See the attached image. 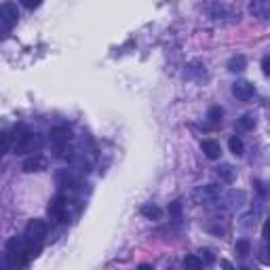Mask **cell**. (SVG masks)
Segmentation results:
<instances>
[{"label":"cell","mask_w":270,"mask_h":270,"mask_svg":"<svg viewBox=\"0 0 270 270\" xmlns=\"http://www.w3.org/2000/svg\"><path fill=\"white\" fill-rule=\"evenodd\" d=\"M21 4L26 6V9H38V6L43 4V0H21Z\"/></svg>","instance_id":"obj_21"},{"label":"cell","mask_w":270,"mask_h":270,"mask_svg":"<svg viewBox=\"0 0 270 270\" xmlns=\"http://www.w3.org/2000/svg\"><path fill=\"white\" fill-rule=\"evenodd\" d=\"M55 180H57L59 188H74L78 184V180L72 176V171H70V169H59L57 176H55Z\"/></svg>","instance_id":"obj_11"},{"label":"cell","mask_w":270,"mask_h":270,"mask_svg":"<svg viewBox=\"0 0 270 270\" xmlns=\"http://www.w3.org/2000/svg\"><path fill=\"white\" fill-rule=\"evenodd\" d=\"M249 13L258 19H270V0H253L249 4Z\"/></svg>","instance_id":"obj_8"},{"label":"cell","mask_w":270,"mask_h":270,"mask_svg":"<svg viewBox=\"0 0 270 270\" xmlns=\"http://www.w3.org/2000/svg\"><path fill=\"white\" fill-rule=\"evenodd\" d=\"M169 211H171V216L180 218V211H181V203H180V201H176V203H173L171 207H169Z\"/></svg>","instance_id":"obj_24"},{"label":"cell","mask_w":270,"mask_h":270,"mask_svg":"<svg viewBox=\"0 0 270 270\" xmlns=\"http://www.w3.org/2000/svg\"><path fill=\"white\" fill-rule=\"evenodd\" d=\"M239 127L243 131H251L253 127H256V116H253V114H243L239 118Z\"/></svg>","instance_id":"obj_17"},{"label":"cell","mask_w":270,"mask_h":270,"mask_svg":"<svg viewBox=\"0 0 270 270\" xmlns=\"http://www.w3.org/2000/svg\"><path fill=\"white\" fill-rule=\"evenodd\" d=\"M262 264H266V266H270V245H268V247L264 249V253H262Z\"/></svg>","instance_id":"obj_25"},{"label":"cell","mask_w":270,"mask_h":270,"mask_svg":"<svg viewBox=\"0 0 270 270\" xmlns=\"http://www.w3.org/2000/svg\"><path fill=\"white\" fill-rule=\"evenodd\" d=\"M198 253H201V258H205V260H203L205 264H213V256H211V251H209V249H201Z\"/></svg>","instance_id":"obj_22"},{"label":"cell","mask_w":270,"mask_h":270,"mask_svg":"<svg viewBox=\"0 0 270 270\" xmlns=\"http://www.w3.org/2000/svg\"><path fill=\"white\" fill-rule=\"evenodd\" d=\"M49 216L53 220L61 222V224H66V222H70V201L68 196H55L51 205H49Z\"/></svg>","instance_id":"obj_4"},{"label":"cell","mask_w":270,"mask_h":270,"mask_svg":"<svg viewBox=\"0 0 270 270\" xmlns=\"http://www.w3.org/2000/svg\"><path fill=\"white\" fill-rule=\"evenodd\" d=\"M226 201H228V207H232V209L241 207V205L245 203V192H243V190H236V192L232 190V192L226 196Z\"/></svg>","instance_id":"obj_15"},{"label":"cell","mask_w":270,"mask_h":270,"mask_svg":"<svg viewBox=\"0 0 270 270\" xmlns=\"http://www.w3.org/2000/svg\"><path fill=\"white\" fill-rule=\"evenodd\" d=\"M232 95L241 101H247L256 95V87H253V83H249V81H236L232 85Z\"/></svg>","instance_id":"obj_7"},{"label":"cell","mask_w":270,"mask_h":270,"mask_svg":"<svg viewBox=\"0 0 270 270\" xmlns=\"http://www.w3.org/2000/svg\"><path fill=\"white\" fill-rule=\"evenodd\" d=\"M9 135H11V148L15 154H38L41 152L43 135L30 131L28 127L17 125Z\"/></svg>","instance_id":"obj_1"},{"label":"cell","mask_w":270,"mask_h":270,"mask_svg":"<svg viewBox=\"0 0 270 270\" xmlns=\"http://www.w3.org/2000/svg\"><path fill=\"white\" fill-rule=\"evenodd\" d=\"M46 169V158L43 154H32L30 158L23 161V171L26 173H34V171H43Z\"/></svg>","instance_id":"obj_9"},{"label":"cell","mask_w":270,"mask_h":270,"mask_svg":"<svg viewBox=\"0 0 270 270\" xmlns=\"http://www.w3.org/2000/svg\"><path fill=\"white\" fill-rule=\"evenodd\" d=\"M216 171H218V178L222 181H226V184H232V181L236 180V169L232 165H228V163H222Z\"/></svg>","instance_id":"obj_12"},{"label":"cell","mask_w":270,"mask_h":270,"mask_svg":"<svg viewBox=\"0 0 270 270\" xmlns=\"http://www.w3.org/2000/svg\"><path fill=\"white\" fill-rule=\"evenodd\" d=\"M222 196H224V192H222V186H218V184H205V186H198L190 198H192L194 205H213V203H218Z\"/></svg>","instance_id":"obj_3"},{"label":"cell","mask_w":270,"mask_h":270,"mask_svg":"<svg viewBox=\"0 0 270 270\" xmlns=\"http://www.w3.org/2000/svg\"><path fill=\"white\" fill-rule=\"evenodd\" d=\"M228 148H230V152H232L234 156H243L245 154V146H243V141L236 137V135H232V137L228 139Z\"/></svg>","instance_id":"obj_16"},{"label":"cell","mask_w":270,"mask_h":270,"mask_svg":"<svg viewBox=\"0 0 270 270\" xmlns=\"http://www.w3.org/2000/svg\"><path fill=\"white\" fill-rule=\"evenodd\" d=\"M49 141L53 146V154L57 158H70L72 156V148H70V141H72V131L68 127H53L49 131Z\"/></svg>","instance_id":"obj_2"},{"label":"cell","mask_w":270,"mask_h":270,"mask_svg":"<svg viewBox=\"0 0 270 270\" xmlns=\"http://www.w3.org/2000/svg\"><path fill=\"white\" fill-rule=\"evenodd\" d=\"M262 72L266 76H270V55H266V57L262 59Z\"/></svg>","instance_id":"obj_23"},{"label":"cell","mask_w":270,"mask_h":270,"mask_svg":"<svg viewBox=\"0 0 270 270\" xmlns=\"http://www.w3.org/2000/svg\"><path fill=\"white\" fill-rule=\"evenodd\" d=\"M234 249H236V253H239L241 258H245V256H249V251H251V245H249V241H247V239H241V241H236Z\"/></svg>","instance_id":"obj_18"},{"label":"cell","mask_w":270,"mask_h":270,"mask_svg":"<svg viewBox=\"0 0 270 270\" xmlns=\"http://www.w3.org/2000/svg\"><path fill=\"white\" fill-rule=\"evenodd\" d=\"M245 68H247V59H245V55H232V57L228 59V70L232 74L243 72Z\"/></svg>","instance_id":"obj_14"},{"label":"cell","mask_w":270,"mask_h":270,"mask_svg":"<svg viewBox=\"0 0 270 270\" xmlns=\"http://www.w3.org/2000/svg\"><path fill=\"white\" fill-rule=\"evenodd\" d=\"M141 216L148 218V220H152V222H158L163 218V209L158 207V205H154V203H146L144 207H141Z\"/></svg>","instance_id":"obj_13"},{"label":"cell","mask_w":270,"mask_h":270,"mask_svg":"<svg viewBox=\"0 0 270 270\" xmlns=\"http://www.w3.org/2000/svg\"><path fill=\"white\" fill-rule=\"evenodd\" d=\"M222 116H224V108H220V106H213V108H209L207 118H209L211 123H220V121H222Z\"/></svg>","instance_id":"obj_19"},{"label":"cell","mask_w":270,"mask_h":270,"mask_svg":"<svg viewBox=\"0 0 270 270\" xmlns=\"http://www.w3.org/2000/svg\"><path fill=\"white\" fill-rule=\"evenodd\" d=\"M46 232H49V226H46L45 220H30L26 230H23V236L30 243H43Z\"/></svg>","instance_id":"obj_5"},{"label":"cell","mask_w":270,"mask_h":270,"mask_svg":"<svg viewBox=\"0 0 270 270\" xmlns=\"http://www.w3.org/2000/svg\"><path fill=\"white\" fill-rule=\"evenodd\" d=\"M184 266H188V268H203L205 262H203V258H198V256H186L184 258Z\"/></svg>","instance_id":"obj_20"},{"label":"cell","mask_w":270,"mask_h":270,"mask_svg":"<svg viewBox=\"0 0 270 270\" xmlns=\"http://www.w3.org/2000/svg\"><path fill=\"white\" fill-rule=\"evenodd\" d=\"M17 21H19L17 4H15V2H4L2 6H0V23H2L4 32H9Z\"/></svg>","instance_id":"obj_6"},{"label":"cell","mask_w":270,"mask_h":270,"mask_svg":"<svg viewBox=\"0 0 270 270\" xmlns=\"http://www.w3.org/2000/svg\"><path fill=\"white\" fill-rule=\"evenodd\" d=\"M201 148H203V152H205V156H207L209 161H218V158L222 156V146L218 144V141H213V139H205L201 144Z\"/></svg>","instance_id":"obj_10"},{"label":"cell","mask_w":270,"mask_h":270,"mask_svg":"<svg viewBox=\"0 0 270 270\" xmlns=\"http://www.w3.org/2000/svg\"><path fill=\"white\" fill-rule=\"evenodd\" d=\"M262 236H264V239H268V241H270V218L264 222V228H262Z\"/></svg>","instance_id":"obj_26"}]
</instances>
